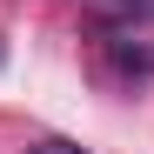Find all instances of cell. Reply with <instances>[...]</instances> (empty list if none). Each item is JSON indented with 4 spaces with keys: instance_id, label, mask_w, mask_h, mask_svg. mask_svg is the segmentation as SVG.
Masks as SVG:
<instances>
[{
    "instance_id": "obj_1",
    "label": "cell",
    "mask_w": 154,
    "mask_h": 154,
    "mask_svg": "<svg viewBox=\"0 0 154 154\" xmlns=\"http://www.w3.org/2000/svg\"><path fill=\"white\" fill-rule=\"evenodd\" d=\"M34 154H87V147H74V141H60V134H47V141H34Z\"/></svg>"
}]
</instances>
